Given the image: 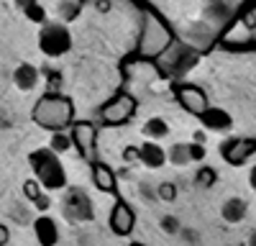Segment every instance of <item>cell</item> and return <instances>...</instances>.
Segmentation results:
<instances>
[{"mask_svg": "<svg viewBox=\"0 0 256 246\" xmlns=\"http://www.w3.org/2000/svg\"><path fill=\"white\" fill-rule=\"evenodd\" d=\"M190 159H192V162L205 159V149H202V144H190Z\"/></svg>", "mask_w": 256, "mask_h": 246, "instance_id": "cell-24", "label": "cell"}, {"mask_svg": "<svg viewBox=\"0 0 256 246\" xmlns=\"http://www.w3.org/2000/svg\"><path fill=\"white\" fill-rule=\"evenodd\" d=\"M24 195H26L28 200H36V198L41 195V184H38V180H26V182H24Z\"/></svg>", "mask_w": 256, "mask_h": 246, "instance_id": "cell-22", "label": "cell"}, {"mask_svg": "<svg viewBox=\"0 0 256 246\" xmlns=\"http://www.w3.org/2000/svg\"><path fill=\"white\" fill-rule=\"evenodd\" d=\"M34 234L41 246H56V241H59V228H56L54 218H49V216H38L34 220Z\"/></svg>", "mask_w": 256, "mask_h": 246, "instance_id": "cell-11", "label": "cell"}, {"mask_svg": "<svg viewBox=\"0 0 256 246\" xmlns=\"http://www.w3.org/2000/svg\"><path fill=\"white\" fill-rule=\"evenodd\" d=\"M72 118H74L72 100L59 92L41 95L38 102L34 106V120L46 131H64L67 126H72Z\"/></svg>", "mask_w": 256, "mask_h": 246, "instance_id": "cell-1", "label": "cell"}, {"mask_svg": "<svg viewBox=\"0 0 256 246\" xmlns=\"http://www.w3.org/2000/svg\"><path fill=\"white\" fill-rule=\"evenodd\" d=\"M26 16H28L31 20H36V24H41V20L46 18V16H44V10H41V6H38V3L28 6V8H26Z\"/></svg>", "mask_w": 256, "mask_h": 246, "instance_id": "cell-23", "label": "cell"}, {"mask_svg": "<svg viewBox=\"0 0 256 246\" xmlns=\"http://www.w3.org/2000/svg\"><path fill=\"white\" fill-rule=\"evenodd\" d=\"M254 152H256V141H248V138H233V141H226L223 144V156L230 164L246 162Z\"/></svg>", "mask_w": 256, "mask_h": 246, "instance_id": "cell-9", "label": "cell"}, {"mask_svg": "<svg viewBox=\"0 0 256 246\" xmlns=\"http://www.w3.org/2000/svg\"><path fill=\"white\" fill-rule=\"evenodd\" d=\"M200 120H202V126L208 128V131H228L230 128V116L226 113V110H220V108H205V113L200 116Z\"/></svg>", "mask_w": 256, "mask_h": 246, "instance_id": "cell-12", "label": "cell"}, {"mask_svg": "<svg viewBox=\"0 0 256 246\" xmlns=\"http://www.w3.org/2000/svg\"><path fill=\"white\" fill-rule=\"evenodd\" d=\"M251 188H254V190H256V167H254V170H251Z\"/></svg>", "mask_w": 256, "mask_h": 246, "instance_id": "cell-31", "label": "cell"}, {"mask_svg": "<svg viewBox=\"0 0 256 246\" xmlns=\"http://www.w3.org/2000/svg\"><path fill=\"white\" fill-rule=\"evenodd\" d=\"M70 141H72V146L84 156V159H92L95 154V141H98V128H95V123L90 120H80L72 126V134H70Z\"/></svg>", "mask_w": 256, "mask_h": 246, "instance_id": "cell-5", "label": "cell"}, {"mask_svg": "<svg viewBox=\"0 0 256 246\" xmlns=\"http://www.w3.org/2000/svg\"><path fill=\"white\" fill-rule=\"evenodd\" d=\"M13 80H16V85H18L20 90H34V88H36V80H38V72H36V67H31V64H20V67L16 70Z\"/></svg>", "mask_w": 256, "mask_h": 246, "instance_id": "cell-15", "label": "cell"}, {"mask_svg": "<svg viewBox=\"0 0 256 246\" xmlns=\"http://www.w3.org/2000/svg\"><path fill=\"white\" fill-rule=\"evenodd\" d=\"M138 156H141V152H138V146H126V152H123V159L131 164V162H138Z\"/></svg>", "mask_w": 256, "mask_h": 246, "instance_id": "cell-25", "label": "cell"}, {"mask_svg": "<svg viewBox=\"0 0 256 246\" xmlns=\"http://www.w3.org/2000/svg\"><path fill=\"white\" fill-rule=\"evenodd\" d=\"M169 46H172V34H169L166 24L159 20L156 16H146L144 18V28H141V38H138V56L156 59Z\"/></svg>", "mask_w": 256, "mask_h": 246, "instance_id": "cell-2", "label": "cell"}, {"mask_svg": "<svg viewBox=\"0 0 256 246\" xmlns=\"http://www.w3.org/2000/svg\"><path fill=\"white\" fill-rule=\"evenodd\" d=\"M56 90H59V74L49 72V92H56Z\"/></svg>", "mask_w": 256, "mask_h": 246, "instance_id": "cell-28", "label": "cell"}, {"mask_svg": "<svg viewBox=\"0 0 256 246\" xmlns=\"http://www.w3.org/2000/svg\"><path fill=\"white\" fill-rule=\"evenodd\" d=\"M108 223H110V231L116 236H128L134 231V226H136V213H134V208L126 200H116L113 210L108 216Z\"/></svg>", "mask_w": 256, "mask_h": 246, "instance_id": "cell-7", "label": "cell"}, {"mask_svg": "<svg viewBox=\"0 0 256 246\" xmlns=\"http://www.w3.org/2000/svg\"><path fill=\"white\" fill-rule=\"evenodd\" d=\"M144 131H146V136H154V138H162V136H166V123L162 120V118H148L146 120V126H144Z\"/></svg>", "mask_w": 256, "mask_h": 246, "instance_id": "cell-17", "label": "cell"}, {"mask_svg": "<svg viewBox=\"0 0 256 246\" xmlns=\"http://www.w3.org/2000/svg\"><path fill=\"white\" fill-rule=\"evenodd\" d=\"M131 246H146V244H138V241H136V244H131Z\"/></svg>", "mask_w": 256, "mask_h": 246, "instance_id": "cell-33", "label": "cell"}, {"mask_svg": "<svg viewBox=\"0 0 256 246\" xmlns=\"http://www.w3.org/2000/svg\"><path fill=\"white\" fill-rule=\"evenodd\" d=\"M67 216L74 218V220H88V218H92V208H90L88 198H84L82 192H72V195L67 198Z\"/></svg>", "mask_w": 256, "mask_h": 246, "instance_id": "cell-14", "label": "cell"}, {"mask_svg": "<svg viewBox=\"0 0 256 246\" xmlns=\"http://www.w3.org/2000/svg\"><path fill=\"white\" fill-rule=\"evenodd\" d=\"M31 167L36 172L38 184H44L46 190H62L67 184V172H64L62 162L52 149H38L31 154Z\"/></svg>", "mask_w": 256, "mask_h": 246, "instance_id": "cell-3", "label": "cell"}, {"mask_svg": "<svg viewBox=\"0 0 256 246\" xmlns=\"http://www.w3.org/2000/svg\"><path fill=\"white\" fill-rule=\"evenodd\" d=\"M134 113H136V98L128 92H118L100 108V120L105 126H123L134 118Z\"/></svg>", "mask_w": 256, "mask_h": 246, "instance_id": "cell-4", "label": "cell"}, {"mask_svg": "<svg viewBox=\"0 0 256 246\" xmlns=\"http://www.w3.org/2000/svg\"><path fill=\"white\" fill-rule=\"evenodd\" d=\"M8 238H10V234H8V228L3 223H0V246H6L8 244Z\"/></svg>", "mask_w": 256, "mask_h": 246, "instance_id": "cell-29", "label": "cell"}, {"mask_svg": "<svg viewBox=\"0 0 256 246\" xmlns=\"http://www.w3.org/2000/svg\"><path fill=\"white\" fill-rule=\"evenodd\" d=\"M162 226H164V231H166V234H174V231H177V218L164 216V218H162Z\"/></svg>", "mask_w": 256, "mask_h": 246, "instance_id": "cell-26", "label": "cell"}, {"mask_svg": "<svg viewBox=\"0 0 256 246\" xmlns=\"http://www.w3.org/2000/svg\"><path fill=\"white\" fill-rule=\"evenodd\" d=\"M16 3H18L20 8H24V10H26L28 6H34V3H36V0H16Z\"/></svg>", "mask_w": 256, "mask_h": 246, "instance_id": "cell-30", "label": "cell"}, {"mask_svg": "<svg viewBox=\"0 0 256 246\" xmlns=\"http://www.w3.org/2000/svg\"><path fill=\"white\" fill-rule=\"evenodd\" d=\"M251 246H256V234H251V241H248Z\"/></svg>", "mask_w": 256, "mask_h": 246, "instance_id": "cell-32", "label": "cell"}, {"mask_svg": "<svg viewBox=\"0 0 256 246\" xmlns=\"http://www.w3.org/2000/svg\"><path fill=\"white\" fill-rule=\"evenodd\" d=\"M216 180H218V174H216V170H210V167H200L198 174H195V182L202 184V188H210V184H216Z\"/></svg>", "mask_w": 256, "mask_h": 246, "instance_id": "cell-20", "label": "cell"}, {"mask_svg": "<svg viewBox=\"0 0 256 246\" xmlns=\"http://www.w3.org/2000/svg\"><path fill=\"white\" fill-rule=\"evenodd\" d=\"M159 198H162L164 202H172V200L177 198V188H174L172 182H162V184H159Z\"/></svg>", "mask_w": 256, "mask_h": 246, "instance_id": "cell-21", "label": "cell"}, {"mask_svg": "<svg viewBox=\"0 0 256 246\" xmlns=\"http://www.w3.org/2000/svg\"><path fill=\"white\" fill-rule=\"evenodd\" d=\"M244 216H246V202H244L241 198H233V200H228V202L223 205V218H226L228 223H238Z\"/></svg>", "mask_w": 256, "mask_h": 246, "instance_id": "cell-16", "label": "cell"}, {"mask_svg": "<svg viewBox=\"0 0 256 246\" xmlns=\"http://www.w3.org/2000/svg\"><path fill=\"white\" fill-rule=\"evenodd\" d=\"M138 152H141L138 162H144L146 167H152V170L164 167V159H166V154H164V149L159 146V144H154V141H146V144H141V146H138Z\"/></svg>", "mask_w": 256, "mask_h": 246, "instance_id": "cell-13", "label": "cell"}, {"mask_svg": "<svg viewBox=\"0 0 256 246\" xmlns=\"http://www.w3.org/2000/svg\"><path fill=\"white\" fill-rule=\"evenodd\" d=\"M70 34H67V28L64 26H59V24H52V26H46L44 28V34H41V49H44V54H49V56H59V54H64L70 49Z\"/></svg>", "mask_w": 256, "mask_h": 246, "instance_id": "cell-6", "label": "cell"}, {"mask_svg": "<svg viewBox=\"0 0 256 246\" xmlns=\"http://www.w3.org/2000/svg\"><path fill=\"white\" fill-rule=\"evenodd\" d=\"M31 202L36 205L38 210H49V198H46V195H38V198H36V200H31Z\"/></svg>", "mask_w": 256, "mask_h": 246, "instance_id": "cell-27", "label": "cell"}, {"mask_svg": "<svg viewBox=\"0 0 256 246\" xmlns=\"http://www.w3.org/2000/svg\"><path fill=\"white\" fill-rule=\"evenodd\" d=\"M174 92H177L180 106H182L187 113L198 116V118L205 113V108H208V98H205V92H202L200 88H195V85H177Z\"/></svg>", "mask_w": 256, "mask_h": 246, "instance_id": "cell-8", "label": "cell"}, {"mask_svg": "<svg viewBox=\"0 0 256 246\" xmlns=\"http://www.w3.org/2000/svg\"><path fill=\"white\" fill-rule=\"evenodd\" d=\"M92 184L100 192H118V180L113 174V170L102 162H92Z\"/></svg>", "mask_w": 256, "mask_h": 246, "instance_id": "cell-10", "label": "cell"}, {"mask_svg": "<svg viewBox=\"0 0 256 246\" xmlns=\"http://www.w3.org/2000/svg\"><path fill=\"white\" fill-rule=\"evenodd\" d=\"M169 159L174 164H190V144H174L172 152H169Z\"/></svg>", "mask_w": 256, "mask_h": 246, "instance_id": "cell-18", "label": "cell"}, {"mask_svg": "<svg viewBox=\"0 0 256 246\" xmlns=\"http://www.w3.org/2000/svg\"><path fill=\"white\" fill-rule=\"evenodd\" d=\"M70 136L64 134V131H54V136H52V152L54 154H62V152H67L70 149Z\"/></svg>", "mask_w": 256, "mask_h": 246, "instance_id": "cell-19", "label": "cell"}]
</instances>
